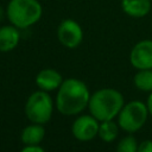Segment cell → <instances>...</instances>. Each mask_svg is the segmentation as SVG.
<instances>
[{
    "label": "cell",
    "instance_id": "6da1fadb",
    "mask_svg": "<svg viewBox=\"0 0 152 152\" xmlns=\"http://www.w3.org/2000/svg\"><path fill=\"white\" fill-rule=\"evenodd\" d=\"M89 99L90 94L84 82L77 78H68L58 88L56 106L63 115H75L88 106Z\"/></svg>",
    "mask_w": 152,
    "mask_h": 152
},
{
    "label": "cell",
    "instance_id": "7a4b0ae2",
    "mask_svg": "<svg viewBox=\"0 0 152 152\" xmlns=\"http://www.w3.org/2000/svg\"><path fill=\"white\" fill-rule=\"evenodd\" d=\"M124 97L120 91L112 88H103L95 91L89 99L90 114L99 121L113 120L124 107Z\"/></svg>",
    "mask_w": 152,
    "mask_h": 152
},
{
    "label": "cell",
    "instance_id": "3957f363",
    "mask_svg": "<svg viewBox=\"0 0 152 152\" xmlns=\"http://www.w3.org/2000/svg\"><path fill=\"white\" fill-rule=\"evenodd\" d=\"M10 24L25 30L37 24L43 15V6L38 0H10L6 6Z\"/></svg>",
    "mask_w": 152,
    "mask_h": 152
},
{
    "label": "cell",
    "instance_id": "277c9868",
    "mask_svg": "<svg viewBox=\"0 0 152 152\" xmlns=\"http://www.w3.org/2000/svg\"><path fill=\"white\" fill-rule=\"evenodd\" d=\"M52 112V99L46 91L38 90L28 96L25 104V114L32 124H46L51 119Z\"/></svg>",
    "mask_w": 152,
    "mask_h": 152
},
{
    "label": "cell",
    "instance_id": "5b68a950",
    "mask_svg": "<svg viewBox=\"0 0 152 152\" xmlns=\"http://www.w3.org/2000/svg\"><path fill=\"white\" fill-rule=\"evenodd\" d=\"M148 115L147 106L141 101H131L124 104L119 113V126L128 132L134 133L139 131L146 122Z\"/></svg>",
    "mask_w": 152,
    "mask_h": 152
},
{
    "label": "cell",
    "instance_id": "8992f818",
    "mask_svg": "<svg viewBox=\"0 0 152 152\" xmlns=\"http://www.w3.org/2000/svg\"><path fill=\"white\" fill-rule=\"evenodd\" d=\"M57 39L63 46L75 49L83 40V30L76 20L64 19L57 27Z\"/></svg>",
    "mask_w": 152,
    "mask_h": 152
},
{
    "label": "cell",
    "instance_id": "52a82bcc",
    "mask_svg": "<svg viewBox=\"0 0 152 152\" xmlns=\"http://www.w3.org/2000/svg\"><path fill=\"white\" fill-rule=\"evenodd\" d=\"M99 127V120L93 115H81L74 121L71 132L77 140L89 141L97 135Z\"/></svg>",
    "mask_w": 152,
    "mask_h": 152
},
{
    "label": "cell",
    "instance_id": "ba28073f",
    "mask_svg": "<svg viewBox=\"0 0 152 152\" xmlns=\"http://www.w3.org/2000/svg\"><path fill=\"white\" fill-rule=\"evenodd\" d=\"M129 62L138 70L152 69V39L138 42L131 50Z\"/></svg>",
    "mask_w": 152,
    "mask_h": 152
},
{
    "label": "cell",
    "instance_id": "9c48e42d",
    "mask_svg": "<svg viewBox=\"0 0 152 152\" xmlns=\"http://www.w3.org/2000/svg\"><path fill=\"white\" fill-rule=\"evenodd\" d=\"M62 82H63L62 75L57 70L50 68L40 70L36 76V84L40 90L44 91H51L58 89Z\"/></svg>",
    "mask_w": 152,
    "mask_h": 152
},
{
    "label": "cell",
    "instance_id": "30bf717a",
    "mask_svg": "<svg viewBox=\"0 0 152 152\" xmlns=\"http://www.w3.org/2000/svg\"><path fill=\"white\" fill-rule=\"evenodd\" d=\"M20 40L19 28L14 25H2L0 27V52H10L14 50Z\"/></svg>",
    "mask_w": 152,
    "mask_h": 152
},
{
    "label": "cell",
    "instance_id": "8fae6325",
    "mask_svg": "<svg viewBox=\"0 0 152 152\" xmlns=\"http://www.w3.org/2000/svg\"><path fill=\"white\" fill-rule=\"evenodd\" d=\"M151 0H121V8L125 14L131 18L146 17L152 7Z\"/></svg>",
    "mask_w": 152,
    "mask_h": 152
},
{
    "label": "cell",
    "instance_id": "7c38bea8",
    "mask_svg": "<svg viewBox=\"0 0 152 152\" xmlns=\"http://www.w3.org/2000/svg\"><path fill=\"white\" fill-rule=\"evenodd\" d=\"M45 137V128L40 124L26 126L20 134V139L25 145H39Z\"/></svg>",
    "mask_w": 152,
    "mask_h": 152
},
{
    "label": "cell",
    "instance_id": "4fadbf2b",
    "mask_svg": "<svg viewBox=\"0 0 152 152\" xmlns=\"http://www.w3.org/2000/svg\"><path fill=\"white\" fill-rule=\"evenodd\" d=\"M119 134V126L113 122L112 120H108V121H102L100 124V127H99V133L97 135L106 142H110V141H114L116 139Z\"/></svg>",
    "mask_w": 152,
    "mask_h": 152
},
{
    "label": "cell",
    "instance_id": "5bb4252c",
    "mask_svg": "<svg viewBox=\"0 0 152 152\" xmlns=\"http://www.w3.org/2000/svg\"><path fill=\"white\" fill-rule=\"evenodd\" d=\"M134 86L142 91H152V69L139 70L134 75Z\"/></svg>",
    "mask_w": 152,
    "mask_h": 152
},
{
    "label": "cell",
    "instance_id": "9a60e30c",
    "mask_svg": "<svg viewBox=\"0 0 152 152\" xmlns=\"http://www.w3.org/2000/svg\"><path fill=\"white\" fill-rule=\"evenodd\" d=\"M116 152H138L137 139L132 135H127L122 138L118 144Z\"/></svg>",
    "mask_w": 152,
    "mask_h": 152
},
{
    "label": "cell",
    "instance_id": "2e32d148",
    "mask_svg": "<svg viewBox=\"0 0 152 152\" xmlns=\"http://www.w3.org/2000/svg\"><path fill=\"white\" fill-rule=\"evenodd\" d=\"M138 152H152V140H144L138 145Z\"/></svg>",
    "mask_w": 152,
    "mask_h": 152
},
{
    "label": "cell",
    "instance_id": "e0dca14e",
    "mask_svg": "<svg viewBox=\"0 0 152 152\" xmlns=\"http://www.w3.org/2000/svg\"><path fill=\"white\" fill-rule=\"evenodd\" d=\"M20 152H45L39 145H26Z\"/></svg>",
    "mask_w": 152,
    "mask_h": 152
},
{
    "label": "cell",
    "instance_id": "ac0fdd59",
    "mask_svg": "<svg viewBox=\"0 0 152 152\" xmlns=\"http://www.w3.org/2000/svg\"><path fill=\"white\" fill-rule=\"evenodd\" d=\"M147 109H148V114L152 116V91L151 94L148 95V99H147Z\"/></svg>",
    "mask_w": 152,
    "mask_h": 152
},
{
    "label": "cell",
    "instance_id": "d6986e66",
    "mask_svg": "<svg viewBox=\"0 0 152 152\" xmlns=\"http://www.w3.org/2000/svg\"><path fill=\"white\" fill-rule=\"evenodd\" d=\"M5 18L7 19V15H6V8H4V7L0 5V23L4 21Z\"/></svg>",
    "mask_w": 152,
    "mask_h": 152
},
{
    "label": "cell",
    "instance_id": "ffe728a7",
    "mask_svg": "<svg viewBox=\"0 0 152 152\" xmlns=\"http://www.w3.org/2000/svg\"><path fill=\"white\" fill-rule=\"evenodd\" d=\"M151 1H152V0H151Z\"/></svg>",
    "mask_w": 152,
    "mask_h": 152
}]
</instances>
